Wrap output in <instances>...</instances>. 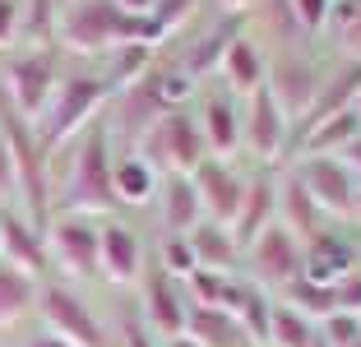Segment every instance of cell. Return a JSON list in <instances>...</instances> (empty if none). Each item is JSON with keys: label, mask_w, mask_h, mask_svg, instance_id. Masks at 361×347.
Returning a JSON list of instances; mask_svg holds the SVG:
<instances>
[{"label": "cell", "mask_w": 361, "mask_h": 347, "mask_svg": "<svg viewBox=\"0 0 361 347\" xmlns=\"http://www.w3.org/2000/svg\"><path fill=\"white\" fill-rule=\"evenodd\" d=\"M250 264L255 274L269 278V283L292 287L297 278H306V260H301V245L287 227H264L255 236V250H250Z\"/></svg>", "instance_id": "1"}, {"label": "cell", "mask_w": 361, "mask_h": 347, "mask_svg": "<svg viewBox=\"0 0 361 347\" xmlns=\"http://www.w3.org/2000/svg\"><path fill=\"white\" fill-rule=\"evenodd\" d=\"M116 185H111V148H106V130H93L79 153V171L70 185V204H111Z\"/></svg>", "instance_id": "2"}, {"label": "cell", "mask_w": 361, "mask_h": 347, "mask_svg": "<svg viewBox=\"0 0 361 347\" xmlns=\"http://www.w3.org/2000/svg\"><path fill=\"white\" fill-rule=\"evenodd\" d=\"M102 93H106L102 79H70V84L61 88V97H56V106L47 111V121H42V144L47 148L61 144V139L70 135L97 102H102Z\"/></svg>", "instance_id": "3"}, {"label": "cell", "mask_w": 361, "mask_h": 347, "mask_svg": "<svg viewBox=\"0 0 361 347\" xmlns=\"http://www.w3.org/2000/svg\"><path fill=\"white\" fill-rule=\"evenodd\" d=\"M5 139H10V153H14V185L23 190V200H28L32 218H42V213H47V176H42V162H37L32 139L23 135V121H19V116H10V111H5Z\"/></svg>", "instance_id": "4"}, {"label": "cell", "mask_w": 361, "mask_h": 347, "mask_svg": "<svg viewBox=\"0 0 361 347\" xmlns=\"http://www.w3.org/2000/svg\"><path fill=\"white\" fill-rule=\"evenodd\" d=\"M42 310H47V319L56 324V334H61L65 343H75V347H102V324H97V319L88 315V305L79 301V296H70L65 287H47Z\"/></svg>", "instance_id": "5"}, {"label": "cell", "mask_w": 361, "mask_h": 347, "mask_svg": "<svg viewBox=\"0 0 361 347\" xmlns=\"http://www.w3.org/2000/svg\"><path fill=\"white\" fill-rule=\"evenodd\" d=\"M301 185L310 190V200H315V204H324V209H334V213H348L352 200H357L348 167L334 162L329 153H319V158H310L306 167H301Z\"/></svg>", "instance_id": "6"}, {"label": "cell", "mask_w": 361, "mask_h": 347, "mask_svg": "<svg viewBox=\"0 0 361 347\" xmlns=\"http://www.w3.org/2000/svg\"><path fill=\"white\" fill-rule=\"evenodd\" d=\"M195 195H200V204L213 209V222H236V213L245 204V185L223 162H200L195 167Z\"/></svg>", "instance_id": "7"}, {"label": "cell", "mask_w": 361, "mask_h": 347, "mask_svg": "<svg viewBox=\"0 0 361 347\" xmlns=\"http://www.w3.org/2000/svg\"><path fill=\"white\" fill-rule=\"evenodd\" d=\"M153 158L167 167H200L204 130H195V121H185V116H162L153 130Z\"/></svg>", "instance_id": "8"}, {"label": "cell", "mask_w": 361, "mask_h": 347, "mask_svg": "<svg viewBox=\"0 0 361 347\" xmlns=\"http://www.w3.org/2000/svg\"><path fill=\"white\" fill-rule=\"evenodd\" d=\"M51 84H56V65L51 56L32 51V56H19L10 65V93H14V106L19 111H42L47 97H51Z\"/></svg>", "instance_id": "9"}, {"label": "cell", "mask_w": 361, "mask_h": 347, "mask_svg": "<svg viewBox=\"0 0 361 347\" xmlns=\"http://www.w3.org/2000/svg\"><path fill=\"white\" fill-rule=\"evenodd\" d=\"M121 19H126V14H121L116 5H102V0H93V5H79V10L65 19V42H75V47L121 42Z\"/></svg>", "instance_id": "10"}, {"label": "cell", "mask_w": 361, "mask_h": 347, "mask_svg": "<svg viewBox=\"0 0 361 347\" xmlns=\"http://www.w3.org/2000/svg\"><path fill=\"white\" fill-rule=\"evenodd\" d=\"M51 236H56V250H61L65 269H75V274H97V264H102V231H93L79 218H65V222H56Z\"/></svg>", "instance_id": "11"}, {"label": "cell", "mask_w": 361, "mask_h": 347, "mask_svg": "<svg viewBox=\"0 0 361 347\" xmlns=\"http://www.w3.org/2000/svg\"><path fill=\"white\" fill-rule=\"evenodd\" d=\"M283 139H287V121L278 111V97H274V88L259 84L255 102H250V148L264 153V158H274L278 148H283Z\"/></svg>", "instance_id": "12"}, {"label": "cell", "mask_w": 361, "mask_h": 347, "mask_svg": "<svg viewBox=\"0 0 361 347\" xmlns=\"http://www.w3.org/2000/svg\"><path fill=\"white\" fill-rule=\"evenodd\" d=\"M357 93H361V65H343V70L334 74L329 84H324V93L315 97V106L306 111V121H301V139H306L315 126H324L329 116L348 111V102H352Z\"/></svg>", "instance_id": "13"}, {"label": "cell", "mask_w": 361, "mask_h": 347, "mask_svg": "<svg viewBox=\"0 0 361 347\" xmlns=\"http://www.w3.org/2000/svg\"><path fill=\"white\" fill-rule=\"evenodd\" d=\"M301 260H306V278L319 283V287H334L338 278H348V269H352V250L338 236H310Z\"/></svg>", "instance_id": "14"}, {"label": "cell", "mask_w": 361, "mask_h": 347, "mask_svg": "<svg viewBox=\"0 0 361 347\" xmlns=\"http://www.w3.org/2000/svg\"><path fill=\"white\" fill-rule=\"evenodd\" d=\"M185 324H190V338L200 347H241V324H236L232 310H223V305H200L195 315H185Z\"/></svg>", "instance_id": "15"}, {"label": "cell", "mask_w": 361, "mask_h": 347, "mask_svg": "<svg viewBox=\"0 0 361 347\" xmlns=\"http://www.w3.org/2000/svg\"><path fill=\"white\" fill-rule=\"evenodd\" d=\"M139 264H144V250H139V236L130 227H102V269L116 283L139 274Z\"/></svg>", "instance_id": "16"}, {"label": "cell", "mask_w": 361, "mask_h": 347, "mask_svg": "<svg viewBox=\"0 0 361 347\" xmlns=\"http://www.w3.org/2000/svg\"><path fill=\"white\" fill-rule=\"evenodd\" d=\"M0 245L14 255L19 264H28V269H42L47 264V250H42V236L28 227L23 218H14L10 209L0 213Z\"/></svg>", "instance_id": "17"}, {"label": "cell", "mask_w": 361, "mask_h": 347, "mask_svg": "<svg viewBox=\"0 0 361 347\" xmlns=\"http://www.w3.org/2000/svg\"><path fill=\"white\" fill-rule=\"evenodd\" d=\"M149 310L167 334L185 329V310H180V301H176V283H171L167 269H153L149 274Z\"/></svg>", "instance_id": "18"}, {"label": "cell", "mask_w": 361, "mask_h": 347, "mask_svg": "<svg viewBox=\"0 0 361 347\" xmlns=\"http://www.w3.org/2000/svg\"><path fill=\"white\" fill-rule=\"evenodd\" d=\"M126 126L130 130H144V126H158L162 116H171L167 111V102H162V93H158V79H149V84H139V88H130L126 93Z\"/></svg>", "instance_id": "19"}, {"label": "cell", "mask_w": 361, "mask_h": 347, "mask_svg": "<svg viewBox=\"0 0 361 347\" xmlns=\"http://www.w3.org/2000/svg\"><path fill=\"white\" fill-rule=\"evenodd\" d=\"M269 209H274V185H269V181H255L250 195H245V204H241V213H236V222H232L236 241H255L259 231H264Z\"/></svg>", "instance_id": "20"}, {"label": "cell", "mask_w": 361, "mask_h": 347, "mask_svg": "<svg viewBox=\"0 0 361 347\" xmlns=\"http://www.w3.org/2000/svg\"><path fill=\"white\" fill-rule=\"evenodd\" d=\"M227 74H232V84L236 88H250V93H255L259 84H264V56L255 51V47L245 42V37H236L232 47H227Z\"/></svg>", "instance_id": "21"}, {"label": "cell", "mask_w": 361, "mask_h": 347, "mask_svg": "<svg viewBox=\"0 0 361 347\" xmlns=\"http://www.w3.org/2000/svg\"><path fill=\"white\" fill-rule=\"evenodd\" d=\"M357 126H361V111H352V106H348V111L329 116L324 126H315V130H310L306 139H301V144H306L310 153L319 158V153H324V148H334V144H352V139H357L352 130H357Z\"/></svg>", "instance_id": "22"}, {"label": "cell", "mask_w": 361, "mask_h": 347, "mask_svg": "<svg viewBox=\"0 0 361 347\" xmlns=\"http://www.w3.org/2000/svg\"><path fill=\"white\" fill-rule=\"evenodd\" d=\"M236 116H232V106L223 102V97H213L209 106H204V144H213L218 153H232L236 148Z\"/></svg>", "instance_id": "23"}, {"label": "cell", "mask_w": 361, "mask_h": 347, "mask_svg": "<svg viewBox=\"0 0 361 347\" xmlns=\"http://www.w3.org/2000/svg\"><path fill=\"white\" fill-rule=\"evenodd\" d=\"M111 185H116V200H149L153 195V167L139 158H126L111 167Z\"/></svg>", "instance_id": "24"}, {"label": "cell", "mask_w": 361, "mask_h": 347, "mask_svg": "<svg viewBox=\"0 0 361 347\" xmlns=\"http://www.w3.org/2000/svg\"><path fill=\"white\" fill-rule=\"evenodd\" d=\"M167 227H176V231H185L195 218H200V195H195V181H185V176H171V185H167Z\"/></svg>", "instance_id": "25"}, {"label": "cell", "mask_w": 361, "mask_h": 347, "mask_svg": "<svg viewBox=\"0 0 361 347\" xmlns=\"http://www.w3.org/2000/svg\"><path fill=\"white\" fill-rule=\"evenodd\" d=\"M190 250H195V260H204V264H213L218 274H223L227 264H232V255H236V245L227 241V231L213 222V227H195V236H190Z\"/></svg>", "instance_id": "26"}, {"label": "cell", "mask_w": 361, "mask_h": 347, "mask_svg": "<svg viewBox=\"0 0 361 347\" xmlns=\"http://www.w3.org/2000/svg\"><path fill=\"white\" fill-rule=\"evenodd\" d=\"M28 301H32V283L19 269H5V264H0V324L19 319L23 310H28Z\"/></svg>", "instance_id": "27"}, {"label": "cell", "mask_w": 361, "mask_h": 347, "mask_svg": "<svg viewBox=\"0 0 361 347\" xmlns=\"http://www.w3.org/2000/svg\"><path fill=\"white\" fill-rule=\"evenodd\" d=\"M232 305H236V315L245 319L250 334L269 338V319H274V310H269V301L259 296V287H232Z\"/></svg>", "instance_id": "28"}, {"label": "cell", "mask_w": 361, "mask_h": 347, "mask_svg": "<svg viewBox=\"0 0 361 347\" xmlns=\"http://www.w3.org/2000/svg\"><path fill=\"white\" fill-rule=\"evenodd\" d=\"M269 338H274L278 347H310V343H315V329L306 324L301 310H274V319H269Z\"/></svg>", "instance_id": "29"}, {"label": "cell", "mask_w": 361, "mask_h": 347, "mask_svg": "<svg viewBox=\"0 0 361 347\" xmlns=\"http://www.w3.org/2000/svg\"><path fill=\"white\" fill-rule=\"evenodd\" d=\"M232 42H236V19H227L223 28L209 32V37H204V42L190 51V61H185V74H204V70H209V65L218 61V56H223Z\"/></svg>", "instance_id": "30"}, {"label": "cell", "mask_w": 361, "mask_h": 347, "mask_svg": "<svg viewBox=\"0 0 361 347\" xmlns=\"http://www.w3.org/2000/svg\"><path fill=\"white\" fill-rule=\"evenodd\" d=\"M278 88H283V93H274V97H283L287 106H306L310 97H315V79H310V70H301V65H292V61H287L283 74H278Z\"/></svg>", "instance_id": "31"}, {"label": "cell", "mask_w": 361, "mask_h": 347, "mask_svg": "<svg viewBox=\"0 0 361 347\" xmlns=\"http://www.w3.org/2000/svg\"><path fill=\"white\" fill-rule=\"evenodd\" d=\"M287 222L297 231H315V200H310V190L301 185V176L287 185Z\"/></svg>", "instance_id": "32"}, {"label": "cell", "mask_w": 361, "mask_h": 347, "mask_svg": "<svg viewBox=\"0 0 361 347\" xmlns=\"http://www.w3.org/2000/svg\"><path fill=\"white\" fill-rule=\"evenodd\" d=\"M195 292H200V301L204 305H223V301H232V283H227L218 269H195Z\"/></svg>", "instance_id": "33"}, {"label": "cell", "mask_w": 361, "mask_h": 347, "mask_svg": "<svg viewBox=\"0 0 361 347\" xmlns=\"http://www.w3.org/2000/svg\"><path fill=\"white\" fill-rule=\"evenodd\" d=\"M324 343L329 347H352L361 338V319L357 315H343V310H334V315H324Z\"/></svg>", "instance_id": "34"}, {"label": "cell", "mask_w": 361, "mask_h": 347, "mask_svg": "<svg viewBox=\"0 0 361 347\" xmlns=\"http://www.w3.org/2000/svg\"><path fill=\"white\" fill-rule=\"evenodd\" d=\"M287 292L297 296L306 310H319V315H324V310H338V305H334V287H319V283H310V278H297ZM306 310H301V315H306Z\"/></svg>", "instance_id": "35"}, {"label": "cell", "mask_w": 361, "mask_h": 347, "mask_svg": "<svg viewBox=\"0 0 361 347\" xmlns=\"http://www.w3.org/2000/svg\"><path fill=\"white\" fill-rule=\"evenodd\" d=\"M162 269H180V274H195V269H200V260H195L190 241H180V236H171V241L162 245Z\"/></svg>", "instance_id": "36"}, {"label": "cell", "mask_w": 361, "mask_h": 347, "mask_svg": "<svg viewBox=\"0 0 361 347\" xmlns=\"http://www.w3.org/2000/svg\"><path fill=\"white\" fill-rule=\"evenodd\" d=\"M334 305H338L343 315H348V310H361V278H338V283H334Z\"/></svg>", "instance_id": "37"}, {"label": "cell", "mask_w": 361, "mask_h": 347, "mask_svg": "<svg viewBox=\"0 0 361 347\" xmlns=\"http://www.w3.org/2000/svg\"><path fill=\"white\" fill-rule=\"evenodd\" d=\"M334 23H338L348 37L361 32V0H338V10H334Z\"/></svg>", "instance_id": "38"}, {"label": "cell", "mask_w": 361, "mask_h": 347, "mask_svg": "<svg viewBox=\"0 0 361 347\" xmlns=\"http://www.w3.org/2000/svg\"><path fill=\"white\" fill-rule=\"evenodd\" d=\"M14 190V153H10V139L0 130V200Z\"/></svg>", "instance_id": "39"}, {"label": "cell", "mask_w": 361, "mask_h": 347, "mask_svg": "<svg viewBox=\"0 0 361 347\" xmlns=\"http://www.w3.org/2000/svg\"><path fill=\"white\" fill-rule=\"evenodd\" d=\"M297 10H301L306 28H319V23L329 19V0H297Z\"/></svg>", "instance_id": "40"}, {"label": "cell", "mask_w": 361, "mask_h": 347, "mask_svg": "<svg viewBox=\"0 0 361 347\" xmlns=\"http://www.w3.org/2000/svg\"><path fill=\"white\" fill-rule=\"evenodd\" d=\"M185 5H190V0H162V5H158V10H153V14H149V19H153V23H158V28H162V32H167V23H171V19H176V14H180V10H185Z\"/></svg>", "instance_id": "41"}, {"label": "cell", "mask_w": 361, "mask_h": 347, "mask_svg": "<svg viewBox=\"0 0 361 347\" xmlns=\"http://www.w3.org/2000/svg\"><path fill=\"white\" fill-rule=\"evenodd\" d=\"M14 19H19L14 0H0V42H10V37H14Z\"/></svg>", "instance_id": "42"}, {"label": "cell", "mask_w": 361, "mask_h": 347, "mask_svg": "<svg viewBox=\"0 0 361 347\" xmlns=\"http://www.w3.org/2000/svg\"><path fill=\"white\" fill-rule=\"evenodd\" d=\"M149 5H153V0H116V10H121V14H144Z\"/></svg>", "instance_id": "43"}, {"label": "cell", "mask_w": 361, "mask_h": 347, "mask_svg": "<svg viewBox=\"0 0 361 347\" xmlns=\"http://www.w3.org/2000/svg\"><path fill=\"white\" fill-rule=\"evenodd\" d=\"M28 347H75V343H65L61 334H47V338H32Z\"/></svg>", "instance_id": "44"}, {"label": "cell", "mask_w": 361, "mask_h": 347, "mask_svg": "<svg viewBox=\"0 0 361 347\" xmlns=\"http://www.w3.org/2000/svg\"><path fill=\"white\" fill-rule=\"evenodd\" d=\"M32 28H47V0H32Z\"/></svg>", "instance_id": "45"}, {"label": "cell", "mask_w": 361, "mask_h": 347, "mask_svg": "<svg viewBox=\"0 0 361 347\" xmlns=\"http://www.w3.org/2000/svg\"><path fill=\"white\" fill-rule=\"evenodd\" d=\"M126 347H153V343H149V338H144V334H139L135 324H126Z\"/></svg>", "instance_id": "46"}, {"label": "cell", "mask_w": 361, "mask_h": 347, "mask_svg": "<svg viewBox=\"0 0 361 347\" xmlns=\"http://www.w3.org/2000/svg\"><path fill=\"white\" fill-rule=\"evenodd\" d=\"M348 158H352V162L361 167V139H352V144H348Z\"/></svg>", "instance_id": "47"}, {"label": "cell", "mask_w": 361, "mask_h": 347, "mask_svg": "<svg viewBox=\"0 0 361 347\" xmlns=\"http://www.w3.org/2000/svg\"><path fill=\"white\" fill-rule=\"evenodd\" d=\"M171 347H200V343H195V338H176V343H171Z\"/></svg>", "instance_id": "48"}, {"label": "cell", "mask_w": 361, "mask_h": 347, "mask_svg": "<svg viewBox=\"0 0 361 347\" xmlns=\"http://www.w3.org/2000/svg\"><path fill=\"white\" fill-rule=\"evenodd\" d=\"M310 347H329V343H324V338H319V334H315V343H310Z\"/></svg>", "instance_id": "49"}, {"label": "cell", "mask_w": 361, "mask_h": 347, "mask_svg": "<svg viewBox=\"0 0 361 347\" xmlns=\"http://www.w3.org/2000/svg\"><path fill=\"white\" fill-rule=\"evenodd\" d=\"M352 347H361V338H357V343H352Z\"/></svg>", "instance_id": "50"}, {"label": "cell", "mask_w": 361, "mask_h": 347, "mask_svg": "<svg viewBox=\"0 0 361 347\" xmlns=\"http://www.w3.org/2000/svg\"><path fill=\"white\" fill-rule=\"evenodd\" d=\"M232 5H241V0H232Z\"/></svg>", "instance_id": "51"}]
</instances>
